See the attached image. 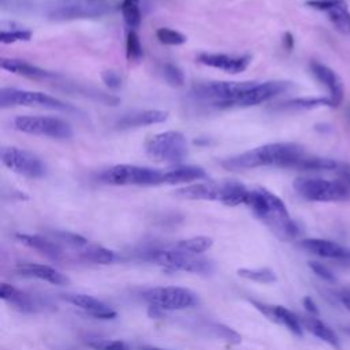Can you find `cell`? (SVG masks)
<instances>
[{"label": "cell", "mask_w": 350, "mask_h": 350, "mask_svg": "<svg viewBox=\"0 0 350 350\" xmlns=\"http://www.w3.org/2000/svg\"><path fill=\"white\" fill-rule=\"evenodd\" d=\"M197 60L206 67L223 70L230 74H238L245 71L252 62L250 56L247 55H227V53H208V52L200 53Z\"/></svg>", "instance_id": "obj_15"}, {"label": "cell", "mask_w": 350, "mask_h": 350, "mask_svg": "<svg viewBox=\"0 0 350 350\" xmlns=\"http://www.w3.org/2000/svg\"><path fill=\"white\" fill-rule=\"evenodd\" d=\"M301 323L305 329H308L310 334H313L320 340L325 342L327 345H329L331 347H334L336 350L340 349V340H339L336 332L329 325H327L324 321H321L317 316H310V314L302 316Z\"/></svg>", "instance_id": "obj_24"}, {"label": "cell", "mask_w": 350, "mask_h": 350, "mask_svg": "<svg viewBox=\"0 0 350 350\" xmlns=\"http://www.w3.org/2000/svg\"><path fill=\"white\" fill-rule=\"evenodd\" d=\"M299 246L314 256L350 264V249L338 242L321 238H306L299 242Z\"/></svg>", "instance_id": "obj_14"}, {"label": "cell", "mask_w": 350, "mask_h": 350, "mask_svg": "<svg viewBox=\"0 0 350 350\" xmlns=\"http://www.w3.org/2000/svg\"><path fill=\"white\" fill-rule=\"evenodd\" d=\"M339 163L328 157H316V156H305L294 170L299 171H332L338 170Z\"/></svg>", "instance_id": "obj_31"}, {"label": "cell", "mask_w": 350, "mask_h": 350, "mask_svg": "<svg viewBox=\"0 0 350 350\" xmlns=\"http://www.w3.org/2000/svg\"><path fill=\"white\" fill-rule=\"evenodd\" d=\"M101 79H103V82H104L108 88H111V89H118V88L122 85V78H120V75H119L116 71H113V70H105V71H103V72H101Z\"/></svg>", "instance_id": "obj_43"}, {"label": "cell", "mask_w": 350, "mask_h": 350, "mask_svg": "<svg viewBox=\"0 0 350 350\" xmlns=\"http://www.w3.org/2000/svg\"><path fill=\"white\" fill-rule=\"evenodd\" d=\"M53 237L57 238L59 241L62 242H66L67 245H71L74 247H82L85 245H88V241L78 235V234H72V232H67V231H57V232H53Z\"/></svg>", "instance_id": "obj_41"}, {"label": "cell", "mask_w": 350, "mask_h": 350, "mask_svg": "<svg viewBox=\"0 0 350 350\" xmlns=\"http://www.w3.org/2000/svg\"><path fill=\"white\" fill-rule=\"evenodd\" d=\"M213 331L216 332V335L230 343H239L241 342V335L238 332H235L234 329L221 325V324H215L213 325Z\"/></svg>", "instance_id": "obj_42"}, {"label": "cell", "mask_w": 350, "mask_h": 350, "mask_svg": "<svg viewBox=\"0 0 350 350\" xmlns=\"http://www.w3.org/2000/svg\"><path fill=\"white\" fill-rule=\"evenodd\" d=\"M238 275L247 280H253L257 283L271 284L276 282V275L269 268H239Z\"/></svg>", "instance_id": "obj_34"}, {"label": "cell", "mask_w": 350, "mask_h": 350, "mask_svg": "<svg viewBox=\"0 0 350 350\" xmlns=\"http://www.w3.org/2000/svg\"><path fill=\"white\" fill-rule=\"evenodd\" d=\"M139 1L141 0H122L120 4V11L123 15V19L131 30L137 29L141 25V8H139Z\"/></svg>", "instance_id": "obj_33"}, {"label": "cell", "mask_w": 350, "mask_h": 350, "mask_svg": "<svg viewBox=\"0 0 350 350\" xmlns=\"http://www.w3.org/2000/svg\"><path fill=\"white\" fill-rule=\"evenodd\" d=\"M0 67L8 72L12 74H18L30 79H48V78H53L55 74L44 70L38 66H34L31 63H27L25 60H19V59H1L0 60Z\"/></svg>", "instance_id": "obj_22"}, {"label": "cell", "mask_w": 350, "mask_h": 350, "mask_svg": "<svg viewBox=\"0 0 350 350\" xmlns=\"http://www.w3.org/2000/svg\"><path fill=\"white\" fill-rule=\"evenodd\" d=\"M126 55L129 60H138L142 56V45L138 34L134 30H130L126 38Z\"/></svg>", "instance_id": "obj_38"}, {"label": "cell", "mask_w": 350, "mask_h": 350, "mask_svg": "<svg viewBox=\"0 0 350 350\" xmlns=\"http://www.w3.org/2000/svg\"><path fill=\"white\" fill-rule=\"evenodd\" d=\"M306 156L304 148L294 142H273L257 146L243 153L227 157L221 165L230 171L253 170L258 167L295 168Z\"/></svg>", "instance_id": "obj_1"}, {"label": "cell", "mask_w": 350, "mask_h": 350, "mask_svg": "<svg viewBox=\"0 0 350 350\" xmlns=\"http://www.w3.org/2000/svg\"><path fill=\"white\" fill-rule=\"evenodd\" d=\"M0 107H42L57 111H71L72 107L53 96L42 92H33L16 88H3L0 90Z\"/></svg>", "instance_id": "obj_9"}, {"label": "cell", "mask_w": 350, "mask_h": 350, "mask_svg": "<svg viewBox=\"0 0 350 350\" xmlns=\"http://www.w3.org/2000/svg\"><path fill=\"white\" fill-rule=\"evenodd\" d=\"M302 305L310 316H319V308H317V305H316V302L313 301L312 297H304L302 298Z\"/></svg>", "instance_id": "obj_45"}, {"label": "cell", "mask_w": 350, "mask_h": 350, "mask_svg": "<svg viewBox=\"0 0 350 350\" xmlns=\"http://www.w3.org/2000/svg\"><path fill=\"white\" fill-rule=\"evenodd\" d=\"M149 260L154 261L165 271H183L193 273H209L212 271L211 260L180 249L152 250L149 253Z\"/></svg>", "instance_id": "obj_6"}, {"label": "cell", "mask_w": 350, "mask_h": 350, "mask_svg": "<svg viewBox=\"0 0 350 350\" xmlns=\"http://www.w3.org/2000/svg\"><path fill=\"white\" fill-rule=\"evenodd\" d=\"M338 297L340 298V301H342L343 305H345V304H350V287L346 288V290H343V291H340Z\"/></svg>", "instance_id": "obj_48"}, {"label": "cell", "mask_w": 350, "mask_h": 350, "mask_svg": "<svg viewBox=\"0 0 350 350\" xmlns=\"http://www.w3.org/2000/svg\"><path fill=\"white\" fill-rule=\"evenodd\" d=\"M319 107H335L329 97H298L280 104L284 109H312Z\"/></svg>", "instance_id": "obj_30"}, {"label": "cell", "mask_w": 350, "mask_h": 350, "mask_svg": "<svg viewBox=\"0 0 350 350\" xmlns=\"http://www.w3.org/2000/svg\"><path fill=\"white\" fill-rule=\"evenodd\" d=\"M97 179L113 186H156L163 183V172L135 164H116L101 171Z\"/></svg>", "instance_id": "obj_4"}, {"label": "cell", "mask_w": 350, "mask_h": 350, "mask_svg": "<svg viewBox=\"0 0 350 350\" xmlns=\"http://www.w3.org/2000/svg\"><path fill=\"white\" fill-rule=\"evenodd\" d=\"M339 0H309L306 1V5L314 8V10H320V11H329L332 7H335L338 4Z\"/></svg>", "instance_id": "obj_44"}, {"label": "cell", "mask_w": 350, "mask_h": 350, "mask_svg": "<svg viewBox=\"0 0 350 350\" xmlns=\"http://www.w3.org/2000/svg\"><path fill=\"white\" fill-rule=\"evenodd\" d=\"M144 299L154 308L164 310H182L198 304L197 295L185 287H153L144 293Z\"/></svg>", "instance_id": "obj_10"}, {"label": "cell", "mask_w": 350, "mask_h": 350, "mask_svg": "<svg viewBox=\"0 0 350 350\" xmlns=\"http://www.w3.org/2000/svg\"><path fill=\"white\" fill-rule=\"evenodd\" d=\"M12 127L21 133L41 135L53 139H68L72 137V129L68 122L57 116L23 115L12 120Z\"/></svg>", "instance_id": "obj_7"}, {"label": "cell", "mask_w": 350, "mask_h": 350, "mask_svg": "<svg viewBox=\"0 0 350 350\" xmlns=\"http://www.w3.org/2000/svg\"><path fill=\"white\" fill-rule=\"evenodd\" d=\"M308 265H309V268L312 269V272H313L317 278H320L321 280L328 282V283H334V282L336 280L334 272H332L325 264L319 262V261H309Z\"/></svg>", "instance_id": "obj_40"}, {"label": "cell", "mask_w": 350, "mask_h": 350, "mask_svg": "<svg viewBox=\"0 0 350 350\" xmlns=\"http://www.w3.org/2000/svg\"><path fill=\"white\" fill-rule=\"evenodd\" d=\"M254 81H216L208 83H200L193 88L191 94L198 98L211 103L219 108H231L235 101L246 94L253 86Z\"/></svg>", "instance_id": "obj_5"}, {"label": "cell", "mask_w": 350, "mask_h": 350, "mask_svg": "<svg viewBox=\"0 0 350 350\" xmlns=\"http://www.w3.org/2000/svg\"><path fill=\"white\" fill-rule=\"evenodd\" d=\"M86 345L94 350H130L123 340L92 338L86 340Z\"/></svg>", "instance_id": "obj_37"}, {"label": "cell", "mask_w": 350, "mask_h": 350, "mask_svg": "<svg viewBox=\"0 0 350 350\" xmlns=\"http://www.w3.org/2000/svg\"><path fill=\"white\" fill-rule=\"evenodd\" d=\"M168 118L167 111L161 109H144V111H134L130 113H124L120 116L115 126L118 129H134V127H144L156 123H163Z\"/></svg>", "instance_id": "obj_19"}, {"label": "cell", "mask_w": 350, "mask_h": 350, "mask_svg": "<svg viewBox=\"0 0 350 350\" xmlns=\"http://www.w3.org/2000/svg\"><path fill=\"white\" fill-rule=\"evenodd\" d=\"M0 297L1 299L10 302L11 305H14L16 309L22 310V312H34L37 309V305L34 302V299H31V297L21 290H18L16 287L3 283L0 287Z\"/></svg>", "instance_id": "obj_25"}, {"label": "cell", "mask_w": 350, "mask_h": 350, "mask_svg": "<svg viewBox=\"0 0 350 350\" xmlns=\"http://www.w3.org/2000/svg\"><path fill=\"white\" fill-rule=\"evenodd\" d=\"M161 74H163V78L164 81L174 86V88H179V86H183L185 83V74L183 71L172 64V63H165L163 67H161Z\"/></svg>", "instance_id": "obj_36"}, {"label": "cell", "mask_w": 350, "mask_h": 350, "mask_svg": "<svg viewBox=\"0 0 350 350\" xmlns=\"http://www.w3.org/2000/svg\"><path fill=\"white\" fill-rule=\"evenodd\" d=\"M273 323L284 325L290 332H293L297 336H302L304 334L301 317H298L294 312L284 306L273 305Z\"/></svg>", "instance_id": "obj_28"}, {"label": "cell", "mask_w": 350, "mask_h": 350, "mask_svg": "<svg viewBox=\"0 0 350 350\" xmlns=\"http://www.w3.org/2000/svg\"><path fill=\"white\" fill-rule=\"evenodd\" d=\"M30 38H31V31L25 30V29H11V30L1 29V33H0V41L3 44H14V42H19V41H29Z\"/></svg>", "instance_id": "obj_39"}, {"label": "cell", "mask_w": 350, "mask_h": 350, "mask_svg": "<svg viewBox=\"0 0 350 350\" xmlns=\"http://www.w3.org/2000/svg\"><path fill=\"white\" fill-rule=\"evenodd\" d=\"M223 194V182H197L175 190V196L185 200H204V201H219Z\"/></svg>", "instance_id": "obj_18"}, {"label": "cell", "mask_w": 350, "mask_h": 350, "mask_svg": "<svg viewBox=\"0 0 350 350\" xmlns=\"http://www.w3.org/2000/svg\"><path fill=\"white\" fill-rule=\"evenodd\" d=\"M16 271L22 275V276H29V278H37L41 280H45L51 284H57V286H63L67 284L70 282V279L62 273L60 271L49 267V265H44V264H34V262H19L16 265Z\"/></svg>", "instance_id": "obj_20"}, {"label": "cell", "mask_w": 350, "mask_h": 350, "mask_svg": "<svg viewBox=\"0 0 350 350\" xmlns=\"http://www.w3.org/2000/svg\"><path fill=\"white\" fill-rule=\"evenodd\" d=\"M206 171L200 165H178L163 172V183L179 185L206 179Z\"/></svg>", "instance_id": "obj_23"}, {"label": "cell", "mask_w": 350, "mask_h": 350, "mask_svg": "<svg viewBox=\"0 0 350 350\" xmlns=\"http://www.w3.org/2000/svg\"><path fill=\"white\" fill-rule=\"evenodd\" d=\"M291 88L290 82L286 81H265V82H256L254 86L242 97H239L234 107H252L262 104L280 93H284Z\"/></svg>", "instance_id": "obj_13"}, {"label": "cell", "mask_w": 350, "mask_h": 350, "mask_svg": "<svg viewBox=\"0 0 350 350\" xmlns=\"http://www.w3.org/2000/svg\"><path fill=\"white\" fill-rule=\"evenodd\" d=\"M345 308H346L347 310H350V304H345Z\"/></svg>", "instance_id": "obj_51"}, {"label": "cell", "mask_w": 350, "mask_h": 350, "mask_svg": "<svg viewBox=\"0 0 350 350\" xmlns=\"http://www.w3.org/2000/svg\"><path fill=\"white\" fill-rule=\"evenodd\" d=\"M345 332L350 336V327H347V328H345Z\"/></svg>", "instance_id": "obj_50"}, {"label": "cell", "mask_w": 350, "mask_h": 350, "mask_svg": "<svg viewBox=\"0 0 350 350\" xmlns=\"http://www.w3.org/2000/svg\"><path fill=\"white\" fill-rule=\"evenodd\" d=\"M79 256L82 260L94 262V264H111L118 258L115 252L100 245H89V243L79 247Z\"/></svg>", "instance_id": "obj_27"}, {"label": "cell", "mask_w": 350, "mask_h": 350, "mask_svg": "<svg viewBox=\"0 0 350 350\" xmlns=\"http://www.w3.org/2000/svg\"><path fill=\"white\" fill-rule=\"evenodd\" d=\"M249 194V189L237 180H224L223 182V194L220 202L227 206H237L245 204Z\"/></svg>", "instance_id": "obj_26"}, {"label": "cell", "mask_w": 350, "mask_h": 350, "mask_svg": "<svg viewBox=\"0 0 350 350\" xmlns=\"http://www.w3.org/2000/svg\"><path fill=\"white\" fill-rule=\"evenodd\" d=\"M329 21L334 27L342 34H350V11L346 7L343 0H339L335 7L327 11Z\"/></svg>", "instance_id": "obj_29"}, {"label": "cell", "mask_w": 350, "mask_h": 350, "mask_svg": "<svg viewBox=\"0 0 350 350\" xmlns=\"http://www.w3.org/2000/svg\"><path fill=\"white\" fill-rule=\"evenodd\" d=\"M62 298L70 302L71 305L85 310L88 314H90L94 319L109 320L116 317V312L112 308H109L107 304H104L103 301L92 295L79 294V293H67V294H63Z\"/></svg>", "instance_id": "obj_17"}, {"label": "cell", "mask_w": 350, "mask_h": 350, "mask_svg": "<svg viewBox=\"0 0 350 350\" xmlns=\"http://www.w3.org/2000/svg\"><path fill=\"white\" fill-rule=\"evenodd\" d=\"M339 174H340V178L342 180L350 187V165L349 164H339V168H338Z\"/></svg>", "instance_id": "obj_46"}, {"label": "cell", "mask_w": 350, "mask_h": 350, "mask_svg": "<svg viewBox=\"0 0 350 350\" xmlns=\"http://www.w3.org/2000/svg\"><path fill=\"white\" fill-rule=\"evenodd\" d=\"M245 205H247L254 216L265 223L279 239L291 241L298 237L299 228L297 223L290 217L284 202L272 191L264 187L249 189Z\"/></svg>", "instance_id": "obj_2"}, {"label": "cell", "mask_w": 350, "mask_h": 350, "mask_svg": "<svg viewBox=\"0 0 350 350\" xmlns=\"http://www.w3.org/2000/svg\"><path fill=\"white\" fill-rule=\"evenodd\" d=\"M213 241L209 237L205 235H197V237H191V238H186V239H180L176 242L175 247L189 252V253H194V254H201L204 252H206L211 246H212Z\"/></svg>", "instance_id": "obj_32"}, {"label": "cell", "mask_w": 350, "mask_h": 350, "mask_svg": "<svg viewBox=\"0 0 350 350\" xmlns=\"http://www.w3.org/2000/svg\"><path fill=\"white\" fill-rule=\"evenodd\" d=\"M109 10L105 1H90V0H59L52 5L49 16L59 21L96 18L104 15Z\"/></svg>", "instance_id": "obj_12"}, {"label": "cell", "mask_w": 350, "mask_h": 350, "mask_svg": "<svg viewBox=\"0 0 350 350\" xmlns=\"http://www.w3.org/2000/svg\"><path fill=\"white\" fill-rule=\"evenodd\" d=\"M0 159L7 168L26 178H42L46 172L45 164L38 156L16 146H3L0 150Z\"/></svg>", "instance_id": "obj_11"}, {"label": "cell", "mask_w": 350, "mask_h": 350, "mask_svg": "<svg viewBox=\"0 0 350 350\" xmlns=\"http://www.w3.org/2000/svg\"><path fill=\"white\" fill-rule=\"evenodd\" d=\"M148 156L165 163H179L189 153L186 137L179 131H164L153 135L145 145Z\"/></svg>", "instance_id": "obj_8"}, {"label": "cell", "mask_w": 350, "mask_h": 350, "mask_svg": "<svg viewBox=\"0 0 350 350\" xmlns=\"http://www.w3.org/2000/svg\"><path fill=\"white\" fill-rule=\"evenodd\" d=\"M141 350H168V349H161L157 346H144V347H141Z\"/></svg>", "instance_id": "obj_49"}, {"label": "cell", "mask_w": 350, "mask_h": 350, "mask_svg": "<svg viewBox=\"0 0 350 350\" xmlns=\"http://www.w3.org/2000/svg\"><path fill=\"white\" fill-rule=\"evenodd\" d=\"M283 45H284V48L287 51L293 49V46H294V37H293V34L290 31H286L283 34Z\"/></svg>", "instance_id": "obj_47"}, {"label": "cell", "mask_w": 350, "mask_h": 350, "mask_svg": "<svg viewBox=\"0 0 350 350\" xmlns=\"http://www.w3.org/2000/svg\"><path fill=\"white\" fill-rule=\"evenodd\" d=\"M294 190L305 200L314 202H343L350 200V187L342 180L323 178H297Z\"/></svg>", "instance_id": "obj_3"}, {"label": "cell", "mask_w": 350, "mask_h": 350, "mask_svg": "<svg viewBox=\"0 0 350 350\" xmlns=\"http://www.w3.org/2000/svg\"><path fill=\"white\" fill-rule=\"evenodd\" d=\"M15 237L23 245L40 252L41 254L51 260H62L63 257V250L59 246V243L49 238L37 234H16Z\"/></svg>", "instance_id": "obj_21"}, {"label": "cell", "mask_w": 350, "mask_h": 350, "mask_svg": "<svg viewBox=\"0 0 350 350\" xmlns=\"http://www.w3.org/2000/svg\"><path fill=\"white\" fill-rule=\"evenodd\" d=\"M310 71L314 75V78L328 89L329 98L332 100L334 105H340L345 94V88L340 77L332 68L317 60L310 62Z\"/></svg>", "instance_id": "obj_16"}, {"label": "cell", "mask_w": 350, "mask_h": 350, "mask_svg": "<svg viewBox=\"0 0 350 350\" xmlns=\"http://www.w3.org/2000/svg\"><path fill=\"white\" fill-rule=\"evenodd\" d=\"M90 1H104V0H90Z\"/></svg>", "instance_id": "obj_52"}, {"label": "cell", "mask_w": 350, "mask_h": 350, "mask_svg": "<svg viewBox=\"0 0 350 350\" xmlns=\"http://www.w3.org/2000/svg\"><path fill=\"white\" fill-rule=\"evenodd\" d=\"M156 37L157 40L164 44V45H171V46H178L186 42V36L182 34L178 30L170 29V27H160L156 30Z\"/></svg>", "instance_id": "obj_35"}]
</instances>
